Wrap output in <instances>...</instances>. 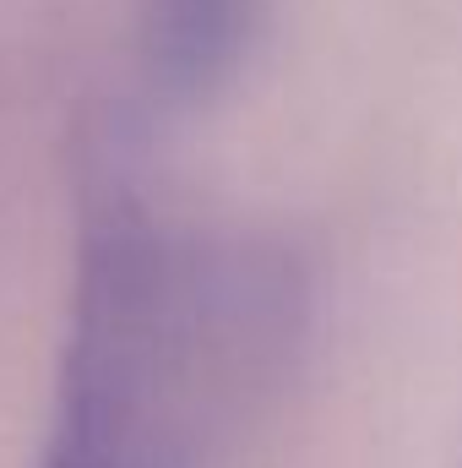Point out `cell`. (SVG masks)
Returning <instances> with one entry per match:
<instances>
[{
	"label": "cell",
	"instance_id": "cell-1",
	"mask_svg": "<svg viewBox=\"0 0 462 468\" xmlns=\"http://www.w3.org/2000/svg\"><path fill=\"white\" fill-rule=\"evenodd\" d=\"M250 278L152 224L131 191L82 213L60 403L38 468H191L256 359Z\"/></svg>",
	"mask_w": 462,
	"mask_h": 468
},
{
	"label": "cell",
	"instance_id": "cell-2",
	"mask_svg": "<svg viewBox=\"0 0 462 468\" xmlns=\"http://www.w3.org/2000/svg\"><path fill=\"white\" fill-rule=\"evenodd\" d=\"M250 0H142L147 60L174 93H207L245 49Z\"/></svg>",
	"mask_w": 462,
	"mask_h": 468
}]
</instances>
